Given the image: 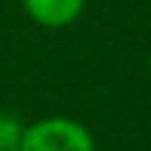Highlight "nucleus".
<instances>
[{
    "instance_id": "3",
    "label": "nucleus",
    "mask_w": 151,
    "mask_h": 151,
    "mask_svg": "<svg viewBox=\"0 0 151 151\" xmlns=\"http://www.w3.org/2000/svg\"><path fill=\"white\" fill-rule=\"evenodd\" d=\"M21 135H24V125L16 117L0 111V151H19Z\"/></svg>"
},
{
    "instance_id": "4",
    "label": "nucleus",
    "mask_w": 151,
    "mask_h": 151,
    "mask_svg": "<svg viewBox=\"0 0 151 151\" xmlns=\"http://www.w3.org/2000/svg\"><path fill=\"white\" fill-rule=\"evenodd\" d=\"M149 69H151V56H149Z\"/></svg>"
},
{
    "instance_id": "2",
    "label": "nucleus",
    "mask_w": 151,
    "mask_h": 151,
    "mask_svg": "<svg viewBox=\"0 0 151 151\" xmlns=\"http://www.w3.org/2000/svg\"><path fill=\"white\" fill-rule=\"evenodd\" d=\"M32 21L45 29H61L80 19L85 0H21Z\"/></svg>"
},
{
    "instance_id": "1",
    "label": "nucleus",
    "mask_w": 151,
    "mask_h": 151,
    "mask_svg": "<svg viewBox=\"0 0 151 151\" xmlns=\"http://www.w3.org/2000/svg\"><path fill=\"white\" fill-rule=\"evenodd\" d=\"M19 151H96V141L82 122L48 117L24 127Z\"/></svg>"
}]
</instances>
